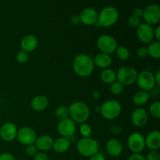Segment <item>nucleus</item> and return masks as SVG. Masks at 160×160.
<instances>
[{
	"label": "nucleus",
	"mask_w": 160,
	"mask_h": 160,
	"mask_svg": "<svg viewBox=\"0 0 160 160\" xmlns=\"http://www.w3.org/2000/svg\"><path fill=\"white\" fill-rule=\"evenodd\" d=\"M72 67L74 73L81 78L91 76L95 70L93 59L84 53L78 54L73 58Z\"/></svg>",
	"instance_id": "f257e3e1"
},
{
	"label": "nucleus",
	"mask_w": 160,
	"mask_h": 160,
	"mask_svg": "<svg viewBox=\"0 0 160 160\" xmlns=\"http://www.w3.org/2000/svg\"><path fill=\"white\" fill-rule=\"evenodd\" d=\"M68 109L69 117L75 123H85L90 117V109L84 102H73L70 105Z\"/></svg>",
	"instance_id": "f03ea898"
},
{
	"label": "nucleus",
	"mask_w": 160,
	"mask_h": 160,
	"mask_svg": "<svg viewBox=\"0 0 160 160\" xmlns=\"http://www.w3.org/2000/svg\"><path fill=\"white\" fill-rule=\"evenodd\" d=\"M77 150L81 156L90 158L99 152V143L92 138H81L77 142Z\"/></svg>",
	"instance_id": "7ed1b4c3"
},
{
	"label": "nucleus",
	"mask_w": 160,
	"mask_h": 160,
	"mask_svg": "<svg viewBox=\"0 0 160 160\" xmlns=\"http://www.w3.org/2000/svg\"><path fill=\"white\" fill-rule=\"evenodd\" d=\"M119 19V12L114 6H106L98 13V23L101 28H109L115 24Z\"/></svg>",
	"instance_id": "20e7f679"
},
{
	"label": "nucleus",
	"mask_w": 160,
	"mask_h": 160,
	"mask_svg": "<svg viewBox=\"0 0 160 160\" xmlns=\"http://www.w3.org/2000/svg\"><path fill=\"white\" fill-rule=\"evenodd\" d=\"M100 113L107 120H114L118 118L122 111V106L117 100L110 99L105 102L100 106Z\"/></svg>",
	"instance_id": "39448f33"
},
{
	"label": "nucleus",
	"mask_w": 160,
	"mask_h": 160,
	"mask_svg": "<svg viewBox=\"0 0 160 160\" xmlns=\"http://www.w3.org/2000/svg\"><path fill=\"white\" fill-rule=\"evenodd\" d=\"M138 71L132 67L123 66L117 72V81L124 85H131L137 81Z\"/></svg>",
	"instance_id": "423d86ee"
},
{
	"label": "nucleus",
	"mask_w": 160,
	"mask_h": 160,
	"mask_svg": "<svg viewBox=\"0 0 160 160\" xmlns=\"http://www.w3.org/2000/svg\"><path fill=\"white\" fill-rule=\"evenodd\" d=\"M97 47L100 52L111 55L116 52V49L118 47V43L115 38L112 35L105 34L98 37L97 40Z\"/></svg>",
	"instance_id": "0eeeda50"
},
{
	"label": "nucleus",
	"mask_w": 160,
	"mask_h": 160,
	"mask_svg": "<svg viewBox=\"0 0 160 160\" xmlns=\"http://www.w3.org/2000/svg\"><path fill=\"white\" fill-rule=\"evenodd\" d=\"M138 85L140 90L148 92L152 90L156 87V82L154 80V74L149 70H142L138 73L137 78Z\"/></svg>",
	"instance_id": "6e6552de"
},
{
	"label": "nucleus",
	"mask_w": 160,
	"mask_h": 160,
	"mask_svg": "<svg viewBox=\"0 0 160 160\" xmlns=\"http://www.w3.org/2000/svg\"><path fill=\"white\" fill-rule=\"evenodd\" d=\"M37 138V134L32 128L25 126L18 129L16 138L21 145L28 146L34 144Z\"/></svg>",
	"instance_id": "1a4fd4ad"
},
{
	"label": "nucleus",
	"mask_w": 160,
	"mask_h": 160,
	"mask_svg": "<svg viewBox=\"0 0 160 160\" xmlns=\"http://www.w3.org/2000/svg\"><path fill=\"white\" fill-rule=\"evenodd\" d=\"M128 146L133 153H141L145 148V136L139 132H134L128 138Z\"/></svg>",
	"instance_id": "9d476101"
},
{
	"label": "nucleus",
	"mask_w": 160,
	"mask_h": 160,
	"mask_svg": "<svg viewBox=\"0 0 160 160\" xmlns=\"http://www.w3.org/2000/svg\"><path fill=\"white\" fill-rule=\"evenodd\" d=\"M76 131V123L73 121L70 117L59 120L57 124V131L61 137L70 138L75 135Z\"/></svg>",
	"instance_id": "9b49d317"
},
{
	"label": "nucleus",
	"mask_w": 160,
	"mask_h": 160,
	"mask_svg": "<svg viewBox=\"0 0 160 160\" xmlns=\"http://www.w3.org/2000/svg\"><path fill=\"white\" fill-rule=\"evenodd\" d=\"M142 18L148 24L156 25L160 20V8L157 4H150L144 9Z\"/></svg>",
	"instance_id": "f8f14e48"
},
{
	"label": "nucleus",
	"mask_w": 160,
	"mask_h": 160,
	"mask_svg": "<svg viewBox=\"0 0 160 160\" xmlns=\"http://www.w3.org/2000/svg\"><path fill=\"white\" fill-rule=\"evenodd\" d=\"M137 36L142 43L149 44L154 40V29L146 23H142L137 28Z\"/></svg>",
	"instance_id": "ddd939ff"
},
{
	"label": "nucleus",
	"mask_w": 160,
	"mask_h": 160,
	"mask_svg": "<svg viewBox=\"0 0 160 160\" xmlns=\"http://www.w3.org/2000/svg\"><path fill=\"white\" fill-rule=\"evenodd\" d=\"M149 115L148 111L143 107H138L131 114V122L136 128H143L148 123Z\"/></svg>",
	"instance_id": "4468645a"
},
{
	"label": "nucleus",
	"mask_w": 160,
	"mask_h": 160,
	"mask_svg": "<svg viewBox=\"0 0 160 160\" xmlns=\"http://www.w3.org/2000/svg\"><path fill=\"white\" fill-rule=\"evenodd\" d=\"M18 128L12 122H6L0 128V138L4 142H10L17 138Z\"/></svg>",
	"instance_id": "2eb2a0df"
},
{
	"label": "nucleus",
	"mask_w": 160,
	"mask_h": 160,
	"mask_svg": "<svg viewBox=\"0 0 160 160\" xmlns=\"http://www.w3.org/2000/svg\"><path fill=\"white\" fill-rule=\"evenodd\" d=\"M81 23L86 26H94L98 21V12L94 8L87 7L83 9L79 15Z\"/></svg>",
	"instance_id": "dca6fc26"
},
{
	"label": "nucleus",
	"mask_w": 160,
	"mask_h": 160,
	"mask_svg": "<svg viewBox=\"0 0 160 160\" xmlns=\"http://www.w3.org/2000/svg\"><path fill=\"white\" fill-rule=\"evenodd\" d=\"M38 45V40L37 37L33 34H27L20 41V48L23 51L27 52L28 53L32 52Z\"/></svg>",
	"instance_id": "f3484780"
},
{
	"label": "nucleus",
	"mask_w": 160,
	"mask_h": 160,
	"mask_svg": "<svg viewBox=\"0 0 160 160\" xmlns=\"http://www.w3.org/2000/svg\"><path fill=\"white\" fill-rule=\"evenodd\" d=\"M145 147L150 151H158L160 148V133L158 131H152L145 137Z\"/></svg>",
	"instance_id": "a211bd4d"
},
{
	"label": "nucleus",
	"mask_w": 160,
	"mask_h": 160,
	"mask_svg": "<svg viewBox=\"0 0 160 160\" xmlns=\"http://www.w3.org/2000/svg\"><path fill=\"white\" fill-rule=\"evenodd\" d=\"M53 142H54V140L51 136L48 134H43L37 138L34 142V145L37 148L38 151L45 152L52 148Z\"/></svg>",
	"instance_id": "6ab92c4d"
},
{
	"label": "nucleus",
	"mask_w": 160,
	"mask_h": 160,
	"mask_svg": "<svg viewBox=\"0 0 160 160\" xmlns=\"http://www.w3.org/2000/svg\"><path fill=\"white\" fill-rule=\"evenodd\" d=\"M106 149L109 156L112 157H119L123 152V145L118 139H109L106 142Z\"/></svg>",
	"instance_id": "aec40b11"
},
{
	"label": "nucleus",
	"mask_w": 160,
	"mask_h": 160,
	"mask_svg": "<svg viewBox=\"0 0 160 160\" xmlns=\"http://www.w3.org/2000/svg\"><path fill=\"white\" fill-rule=\"evenodd\" d=\"M48 104L49 101L48 97L44 95H38L31 99V107L35 112H42L48 107Z\"/></svg>",
	"instance_id": "412c9836"
},
{
	"label": "nucleus",
	"mask_w": 160,
	"mask_h": 160,
	"mask_svg": "<svg viewBox=\"0 0 160 160\" xmlns=\"http://www.w3.org/2000/svg\"><path fill=\"white\" fill-rule=\"evenodd\" d=\"M95 67H98V68L106 69L109 68L112 63V59L110 55L105 54V53L99 52L95 56L93 59Z\"/></svg>",
	"instance_id": "4be33fe9"
},
{
	"label": "nucleus",
	"mask_w": 160,
	"mask_h": 160,
	"mask_svg": "<svg viewBox=\"0 0 160 160\" xmlns=\"http://www.w3.org/2000/svg\"><path fill=\"white\" fill-rule=\"evenodd\" d=\"M70 146H71V143H70L69 138L60 137L54 141L52 145V149L56 153L62 154V153H65L66 152L68 151L70 149Z\"/></svg>",
	"instance_id": "5701e85b"
},
{
	"label": "nucleus",
	"mask_w": 160,
	"mask_h": 160,
	"mask_svg": "<svg viewBox=\"0 0 160 160\" xmlns=\"http://www.w3.org/2000/svg\"><path fill=\"white\" fill-rule=\"evenodd\" d=\"M150 98V93L145 91H138L134 94L132 98V101L134 105L138 106V107H142L145 106L148 102Z\"/></svg>",
	"instance_id": "b1692460"
},
{
	"label": "nucleus",
	"mask_w": 160,
	"mask_h": 160,
	"mask_svg": "<svg viewBox=\"0 0 160 160\" xmlns=\"http://www.w3.org/2000/svg\"><path fill=\"white\" fill-rule=\"evenodd\" d=\"M100 79L104 84H111L117 81V72L111 68L103 69L100 74Z\"/></svg>",
	"instance_id": "393cba45"
},
{
	"label": "nucleus",
	"mask_w": 160,
	"mask_h": 160,
	"mask_svg": "<svg viewBox=\"0 0 160 160\" xmlns=\"http://www.w3.org/2000/svg\"><path fill=\"white\" fill-rule=\"evenodd\" d=\"M148 55L153 59H159L160 58V42L153 41L148 44L147 47Z\"/></svg>",
	"instance_id": "a878e982"
},
{
	"label": "nucleus",
	"mask_w": 160,
	"mask_h": 160,
	"mask_svg": "<svg viewBox=\"0 0 160 160\" xmlns=\"http://www.w3.org/2000/svg\"><path fill=\"white\" fill-rule=\"evenodd\" d=\"M115 52L117 54V58L121 61L128 60L130 57V55H131L129 49L123 45H120V46L118 45Z\"/></svg>",
	"instance_id": "bb28decb"
},
{
	"label": "nucleus",
	"mask_w": 160,
	"mask_h": 160,
	"mask_svg": "<svg viewBox=\"0 0 160 160\" xmlns=\"http://www.w3.org/2000/svg\"><path fill=\"white\" fill-rule=\"evenodd\" d=\"M55 116L59 120H64L69 117V109L68 107L65 106H60L56 108L55 111Z\"/></svg>",
	"instance_id": "cd10ccee"
},
{
	"label": "nucleus",
	"mask_w": 160,
	"mask_h": 160,
	"mask_svg": "<svg viewBox=\"0 0 160 160\" xmlns=\"http://www.w3.org/2000/svg\"><path fill=\"white\" fill-rule=\"evenodd\" d=\"M152 117L156 119L160 118V102L155 101L152 103L148 108V112Z\"/></svg>",
	"instance_id": "c85d7f7f"
},
{
	"label": "nucleus",
	"mask_w": 160,
	"mask_h": 160,
	"mask_svg": "<svg viewBox=\"0 0 160 160\" xmlns=\"http://www.w3.org/2000/svg\"><path fill=\"white\" fill-rule=\"evenodd\" d=\"M110 87H109V91H110L111 93L114 95H119L123 92V89H124V86L120 83L119 81H116L113 83H112L111 84H109Z\"/></svg>",
	"instance_id": "c756f323"
},
{
	"label": "nucleus",
	"mask_w": 160,
	"mask_h": 160,
	"mask_svg": "<svg viewBox=\"0 0 160 160\" xmlns=\"http://www.w3.org/2000/svg\"><path fill=\"white\" fill-rule=\"evenodd\" d=\"M79 131L82 138H90L92 134V127L86 123H81L79 128Z\"/></svg>",
	"instance_id": "7c9ffc66"
},
{
	"label": "nucleus",
	"mask_w": 160,
	"mask_h": 160,
	"mask_svg": "<svg viewBox=\"0 0 160 160\" xmlns=\"http://www.w3.org/2000/svg\"><path fill=\"white\" fill-rule=\"evenodd\" d=\"M16 59H17V62L19 63H26L28 60H29V53H28L27 52L23 51V50H20L17 52V56H16Z\"/></svg>",
	"instance_id": "2f4dec72"
},
{
	"label": "nucleus",
	"mask_w": 160,
	"mask_h": 160,
	"mask_svg": "<svg viewBox=\"0 0 160 160\" xmlns=\"http://www.w3.org/2000/svg\"><path fill=\"white\" fill-rule=\"evenodd\" d=\"M128 24L134 28H138V27L142 23V22H141V19L138 18V17H134V16L133 15L130 16L129 18H128Z\"/></svg>",
	"instance_id": "473e14b6"
},
{
	"label": "nucleus",
	"mask_w": 160,
	"mask_h": 160,
	"mask_svg": "<svg viewBox=\"0 0 160 160\" xmlns=\"http://www.w3.org/2000/svg\"><path fill=\"white\" fill-rule=\"evenodd\" d=\"M145 157L146 160H160V154L159 151H149Z\"/></svg>",
	"instance_id": "72a5a7b5"
},
{
	"label": "nucleus",
	"mask_w": 160,
	"mask_h": 160,
	"mask_svg": "<svg viewBox=\"0 0 160 160\" xmlns=\"http://www.w3.org/2000/svg\"><path fill=\"white\" fill-rule=\"evenodd\" d=\"M148 50H147V47L142 46L139 47L137 50V56L140 59H145L148 56Z\"/></svg>",
	"instance_id": "f704fd0d"
},
{
	"label": "nucleus",
	"mask_w": 160,
	"mask_h": 160,
	"mask_svg": "<svg viewBox=\"0 0 160 160\" xmlns=\"http://www.w3.org/2000/svg\"><path fill=\"white\" fill-rule=\"evenodd\" d=\"M38 149L34 144L26 146V153L29 156H34L38 152Z\"/></svg>",
	"instance_id": "c9c22d12"
},
{
	"label": "nucleus",
	"mask_w": 160,
	"mask_h": 160,
	"mask_svg": "<svg viewBox=\"0 0 160 160\" xmlns=\"http://www.w3.org/2000/svg\"><path fill=\"white\" fill-rule=\"evenodd\" d=\"M34 160H49L48 156L43 152H38L37 154L34 156Z\"/></svg>",
	"instance_id": "e433bc0d"
},
{
	"label": "nucleus",
	"mask_w": 160,
	"mask_h": 160,
	"mask_svg": "<svg viewBox=\"0 0 160 160\" xmlns=\"http://www.w3.org/2000/svg\"><path fill=\"white\" fill-rule=\"evenodd\" d=\"M143 11L144 9H142V8L137 7L135 8V9H133L132 15L134 16V17H138V18L142 19V17H143Z\"/></svg>",
	"instance_id": "4c0bfd02"
},
{
	"label": "nucleus",
	"mask_w": 160,
	"mask_h": 160,
	"mask_svg": "<svg viewBox=\"0 0 160 160\" xmlns=\"http://www.w3.org/2000/svg\"><path fill=\"white\" fill-rule=\"evenodd\" d=\"M0 160H16V159L11 153L3 152L0 154Z\"/></svg>",
	"instance_id": "58836bf2"
},
{
	"label": "nucleus",
	"mask_w": 160,
	"mask_h": 160,
	"mask_svg": "<svg viewBox=\"0 0 160 160\" xmlns=\"http://www.w3.org/2000/svg\"><path fill=\"white\" fill-rule=\"evenodd\" d=\"M128 160H146L145 157L141 153H133L129 157Z\"/></svg>",
	"instance_id": "ea45409f"
},
{
	"label": "nucleus",
	"mask_w": 160,
	"mask_h": 160,
	"mask_svg": "<svg viewBox=\"0 0 160 160\" xmlns=\"http://www.w3.org/2000/svg\"><path fill=\"white\" fill-rule=\"evenodd\" d=\"M110 131L113 134L118 135L122 132V128L120 126H118V125H113L110 128Z\"/></svg>",
	"instance_id": "a19ab883"
},
{
	"label": "nucleus",
	"mask_w": 160,
	"mask_h": 160,
	"mask_svg": "<svg viewBox=\"0 0 160 160\" xmlns=\"http://www.w3.org/2000/svg\"><path fill=\"white\" fill-rule=\"evenodd\" d=\"M89 160H106V157L104 156V155H102V153H96L95 155L92 156V157L89 158Z\"/></svg>",
	"instance_id": "79ce46f5"
},
{
	"label": "nucleus",
	"mask_w": 160,
	"mask_h": 160,
	"mask_svg": "<svg viewBox=\"0 0 160 160\" xmlns=\"http://www.w3.org/2000/svg\"><path fill=\"white\" fill-rule=\"evenodd\" d=\"M70 23L73 25H78L81 23L79 15H73L70 17Z\"/></svg>",
	"instance_id": "37998d69"
},
{
	"label": "nucleus",
	"mask_w": 160,
	"mask_h": 160,
	"mask_svg": "<svg viewBox=\"0 0 160 160\" xmlns=\"http://www.w3.org/2000/svg\"><path fill=\"white\" fill-rule=\"evenodd\" d=\"M154 39L157 42H160V27H156V29H154Z\"/></svg>",
	"instance_id": "c03bdc74"
},
{
	"label": "nucleus",
	"mask_w": 160,
	"mask_h": 160,
	"mask_svg": "<svg viewBox=\"0 0 160 160\" xmlns=\"http://www.w3.org/2000/svg\"><path fill=\"white\" fill-rule=\"evenodd\" d=\"M154 80L156 82V85L159 87L160 86V70H157L156 73L154 74Z\"/></svg>",
	"instance_id": "a18cd8bd"
},
{
	"label": "nucleus",
	"mask_w": 160,
	"mask_h": 160,
	"mask_svg": "<svg viewBox=\"0 0 160 160\" xmlns=\"http://www.w3.org/2000/svg\"><path fill=\"white\" fill-rule=\"evenodd\" d=\"M92 97L94 98H95V99H98V98H99L101 97V94H100V92L98 91H94L93 93H92Z\"/></svg>",
	"instance_id": "49530a36"
},
{
	"label": "nucleus",
	"mask_w": 160,
	"mask_h": 160,
	"mask_svg": "<svg viewBox=\"0 0 160 160\" xmlns=\"http://www.w3.org/2000/svg\"><path fill=\"white\" fill-rule=\"evenodd\" d=\"M69 140H70V143H71V144L72 143H77V142H78V141H77L76 137H75V135L73 136V137L70 138H69Z\"/></svg>",
	"instance_id": "de8ad7c7"
},
{
	"label": "nucleus",
	"mask_w": 160,
	"mask_h": 160,
	"mask_svg": "<svg viewBox=\"0 0 160 160\" xmlns=\"http://www.w3.org/2000/svg\"><path fill=\"white\" fill-rule=\"evenodd\" d=\"M100 109H101L100 106H99V107H96V108H95V112H99V113H100Z\"/></svg>",
	"instance_id": "09e8293b"
},
{
	"label": "nucleus",
	"mask_w": 160,
	"mask_h": 160,
	"mask_svg": "<svg viewBox=\"0 0 160 160\" xmlns=\"http://www.w3.org/2000/svg\"><path fill=\"white\" fill-rule=\"evenodd\" d=\"M0 100H1V96H0Z\"/></svg>",
	"instance_id": "8fccbe9b"
}]
</instances>
